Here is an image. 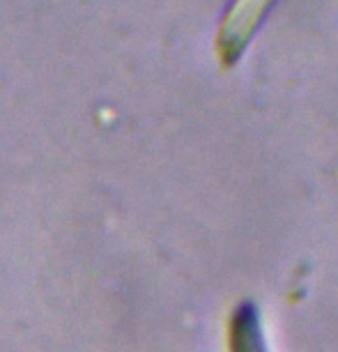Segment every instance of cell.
I'll use <instances>...</instances> for the list:
<instances>
[{"label":"cell","mask_w":338,"mask_h":352,"mask_svg":"<svg viewBox=\"0 0 338 352\" xmlns=\"http://www.w3.org/2000/svg\"><path fill=\"white\" fill-rule=\"evenodd\" d=\"M271 0H235V5L223 19L221 35H218V49L225 56V60H235L244 51V46L251 35L258 30V25L267 14Z\"/></svg>","instance_id":"6da1fadb"}]
</instances>
